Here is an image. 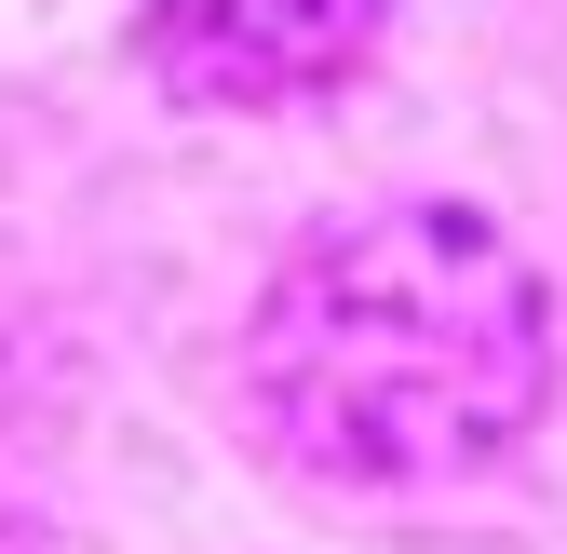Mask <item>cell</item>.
<instances>
[{
    "mask_svg": "<svg viewBox=\"0 0 567 554\" xmlns=\"http://www.w3.org/2000/svg\"><path fill=\"white\" fill-rule=\"evenodd\" d=\"M244 379L338 488H446L540 420L554 311L473 203H379L270 270Z\"/></svg>",
    "mask_w": 567,
    "mask_h": 554,
    "instance_id": "cell-1",
    "label": "cell"
},
{
    "mask_svg": "<svg viewBox=\"0 0 567 554\" xmlns=\"http://www.w3.org/2000/svg\"><path fill=\"white\" fill-rule=\"evenodd\" d=\"M392 0H150V54L203 109H284L324 95L338 68H365Z\"/></svg>",
    "mask_w": 567,
    "mask_h": 554,
    "instance_id": "cell-2",
    "label": "cell"
}]
</instances>
